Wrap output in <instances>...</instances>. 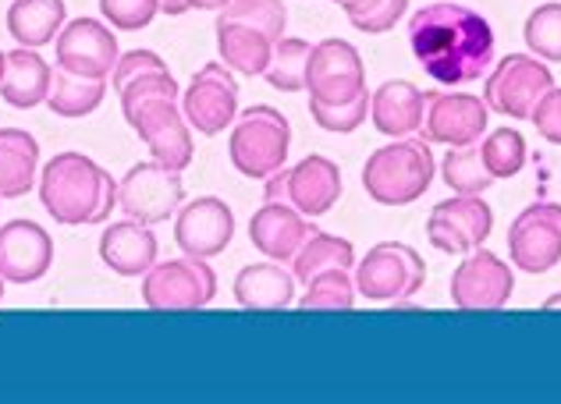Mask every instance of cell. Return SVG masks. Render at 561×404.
<instances>
[{
  "label": "cell",
  "instance_id": "17",
  "mask_svg": "<svg viewBox=\"0 0 561 404\" xmlns=\"http://www.w3.org/2000/svg\"><path fill=\"white\" fill-rule=\"evenodd\" d=\"M234 238V213L225 199L199 196L192 203H182L174 213V242H179L182 256L214 259L220 256Z\"/></svg>",
  "mask_w": 561,
  "mask_h": 404
},
{
  "label": "cell",
  "instance_id": "22",
  "mask_svg": "<svg viewBox=\"0 0 561 404\" xmlns=\"http://www.w3.org/2000/svg\"><path fill=\"white\" fill-rule=\"evenodd\" d=\"M423 107H426L423 89L405 79H391L370 93V122L380 135H388V139L420 135Z\"/></svg>",
  "mask_w": 561,
  "mask_h": 404
},
{
  "label": "cell",
  "instance_id": "10",
  "mask_svg": "<svg viewBox=\"0 0 561 404\" xmlns=\"http://www.w3.org/2000/svg\"><path fill=\"white\" fill-rule=\"evenodd\" d=\"M512 291H515V269L501 256H494V252H486L483 245L466 252L448 280L451 305L466 312L505 309Z\"/></svg>",
  "mask_w": 561,
  "mask_h": 404
},
{
  "label": "cell",
  "instance_id": "28",
  "mask_svg": "<svg viewBox=\"0 0 561 404\" xmlns=\"http://www.w3.org/2000/svg\"><path fill=\"white\" fill-rule=\"evenodd\" d=\"M356 245L348 242V238H337V234H328V231H313L302 242V249L295 252L291 259V274L299 284H309L313 277L328 274V269H356Z\"/></svg>",
  "mask_w": 561,
  "mask_h": 404
},
{
  "label": "cell",
  "instance_id": "35",
  "mask_svg": "<svg viewBox=\"0 0 561 404\" xmlns=\"http://www.w3.org/2000/svg\"><path fill=\"white\" fill-rule=\"evenodd\" d=\"M220 19L253 25L277 43L288 28V8H285V0H231V4L220 11Z\"/></svg>",
  "mask_w": 561,
  "mask_h": 404
},
{
  "label": "cell",
  "instance_id": "14",
  "mask_svg": "<svg viewBox=\"0 0 561 404\" xmlns=\"http://www.w3.org/2000/svg\"><path fill=\"white\" fill-rule=\"evenodd\" d=\"M54 54H57V61H54L57 68L107 82L114 74L117 57H122V47H117L114 25H107L103 19H85L82 14V19L65 22L61 36L54 39Z\"/></svg>",
  "mask_w": 561,
  "mask_h": 404
},
{
  "label": "cell",
  "instance_id": "41",
  "mask_svg": "<svg viewBox=\"0 0 561 404\" xmlns=\"http://www.w3.org/2000/svg\"><path fill=\"white\" fill-rule=\"evenodd\" d=\"M157 68H168V65H164V57H160L157 50H128V54L117 57L111 82H114V89H122L125 82L136 79V74H142V71H157Z\"/></svg>",
  "mask_w": 561,
  "mask_h": 404
},
{
  "label": "cell",
  "instance_id": "16",
  "mask_svg": "<svg viewBox=\"0 0 561 404\" xmlns=\"http://www.w3.org/2000/svg\"><path fill=\"white\" fill-rule=\"evenodd\" d=\"M494 231V209L483 196H451L437 203L426 220V238L437 252L466 256V252L486 245Z\"/></svg>",
  "mask_w": 561,
  "mask_h": 404
},
{
  "label": "cell",
  "instance_id": "5",
  "mask_svg": "<svg viewBox=\"0 0 561 404\" xmlns=\"http://www.w3.org/2000/svg\"><path fill=\"white\" fill-rule=\"evenodd\" d=\"M356 295L366 302H391L398 309H412L409 298H416L426 284V263L405 242H377L363 259H356Z\"/></svg>",
  "mask_w": 561,
  "mask_h": 404
},
{
  "label": "cell",
  "instance_id": "29",
  "mask_svg": "<svg viewBox=\"0 0 561 404\" xmlns=\"http://www.w3.org/2000/svg\"><path fill=\"white\" fill-rule=\"evenodd\" d=\"M103 96H107V82L103 79H85V74H71V71L54 65L47 107L57 117H68V122H76V117H90L93 111H100Z\"/></svg>",
  "mask_w": 561,
  "mask_h": 404
},
{
  "label": "cell",
  "instance_id": "34",
  "mask_svg": "<svg viewBox=\"0 0 561 404\" xmlns=\"http://www.w3.org/2000/svg\"><path fill=\"white\" fill-rule=\"evenodd\" d=\"M302 309H337L345 312L356 305V280L348 269H328L306 284V295L299 298Z\"/></svg>",
  "mask_w": 561,
  "mask_h": 404
},
{
  "label": "cell",
  "instance_id": "11",
  "mask_svg": "<svg viewBox=\"0 0 561 404\" xmlns=\"http://www.w3.org/2000/svg\"><path fill=\"white\" fill-rule=\"evenodd\" d=\"M508 259L523 274H548L561 263V203H529L512 220Z\"/></svg>",
  "mask_w": 561,
  "mask_h": 404
},
{
  "label": "cell",
  "instance_id": "23",
  "mask_svg": "<svg viewBox=\"0 0 561 404\" xmlns=\"http://www.w3.org/2000/svg\"><path fill=\"white\" fill-rule=\"evenodd\" d=\"M295 274L277 259L267 263H249L234 274V302L242 309H260V312H277L295 302Z\"/></svg>",
  "mask_w": 561,
  "mask_h": 404
},
{
  "label": "cell",
  "instance_id": "37",
  "mask_svg": "<svg viewBox=\"0 0 561 404\" xmlns=\"http://www.w3.org/2000/svg\"><path fill=\"white\" fill-rule=\"evenodd\" d=\"M117 96H122V111L128 117L146 100H182V89L174 82L171 68H157V71H142L131 82H125L117 89Z\"/></svg>",
  "mask_w": 561,
  "mask_h": 404
},
{
  "label": "cell",
  "instance_id": "32",
  "mask_svg": "<svg viewBox=\"0 0 561 404\" xmlns=\"http://www.w3.org/2000/svg\"><path fill=\"white\" fill-rule=\"evenodd\" d=\"M523 39L534 57L540 61L561 65V4L558 0H548L529 11V19L523 25Z\"/></svg>",
  "mask_w": 561,
  "mask_h": 404
},
{
  "label": "cell",
  "instance_id": "26",
  "mask_svg": "<svg viewBox=\"0 0 561 404\" xmlns=\"http://www.w3.org/2000/svg\"><path fill=\"white\" fill-rule=\"evenodd\" d=\"M4 22L14 47L39 50L61 36V28L68 22V8L65 0H14Z\"/></svg>",
  "mask_w": 561,
  "mask_h": 404
},
{
  "label": "cell",
  "instance_id": "38",
  "mask_svg": "<svg viewBox=\"0 0 561 404\" xmlns=\"http://www.w3.org/2000/svg\"><path fill=\"white\" fill-rule=\"evenodd\" d=\"M103 22L122 28V33H139L150 28L153 19L160 14V0H100Z\"/></svg>",
  "mask_w": 561,
  "mask_h": 404
},
{
  "label": "cell",
  "instance_id": "12",
  "mask_svg": "<svg viewBox=\"0 0 561 404\" xmlns=\"http://www.w3.org/2000/svg\"><path fill=\"white\" fill-rule=\"evenodd\" d=\"M182 114L199 135H220L239 117V82L225 61H210L192 74L188 89L182 93Z\"/></svg>",
  "mask_w": 561,
  "mask_h": 404
},
{
  "label": "cell",
  "instance_id": "3",
  "mask_svg": "<svg viewBox=\"0 0 561 404\" xmlns=\"http://www.w3.org/2000/svg\"><path fill=\"white\" fill-rule=\"evenodd\" d=\"M434 153L431 142L423 139H394L391 146H380L370 160L363 163V188L377 206H412L426 196L434 185Z\"/></svg>",
  "mask_w": 561,
  "mask_h": 404
},
{
  "label": "cell",
  "instance_id": "31",
  "mask_svg": "<svg viewBox=\"0 0 561 404\" xmlns=\"http://www.w3.org/2000/svg\"><path fill=\"white\" fill-rule=\"evenodd\" d=\"M309 54H313V43L295 39V36H280L274 43L271 65H267V71H263V79H267V85L277 89V93H302Z\"/></svg>",
  "mask_w": 561,
  "mask_h": 404
},
{
  "label": "cell",
  "instance_id": "30",
  "mask_svg": "<svg viewBox=\"0 0 561 404\" xmlns=\"http://www.w3.org/2000/svg\"><path fill=\"white\" fill-rule=\"evenodd\" d=\"M440 177L455 196H483L494 185V174L486 171L480 142L472 146H451V153L440 160Z\"/></svg>",
  "mask_w": 561,
  "mask_h": 404
},
{
  "label": "cell",
  "instance_id": "39",
  "mask_svg": "<svg viewBox=\"0 0 561 404\" xmlns=\"http://www.w3.org/2000/svg\"><path fill=\"white\" fill-rule=\"evenodd\" d=\"M405 11H409V0H374V4H366L363 11L348 14V22L366 36H380V33H391V28L405 19Z\"/></svg>",
  "mask_w": 561,
  "mask_h": 404
},
{
  "label": "cell",
  "instance_id": "48",
  "mask_svg": "<svg viewBox=\"0 0 561 404\" xmlns=\"http://www.w3.org/2000/svg\"><path fill=\"white\" fill-rule=\"evenodd\" d=\"M334 4H345V0H334Z\"/></svg>",
  "mask_w": 561,
  "mask_h": 404
},
{
  "label": "cell",
  "instance_id": "33",
  "mask_svg": "<svg viewBox=\"0 0 561 404\" xmlns=\"http://www.w3.org/2000/svg\"><path fill=\"white\" fill-rule=\"evenodd\" d=\"M480 153L486 171L494 174V182H505V177H515L526 168V139L515 128H494L486 139L480 142Z\"/></svg>",
  "mask_w": 561,
  "mask_h": 404
},
{
  "label": "cell",
  "instance_id": "20",
  "mask_svg": "<svg viewBox=\"0 0 561 404\" xmlns=\"http://www.w3.org/2000/svg\"><path fill=\"white\" fill-rule=\"evenodd\" d=\"M317 231V223H309L306 213H299L291 203H263L253 220H249V242L256 245L267 259L291 263L302 242Z\"/></svg>",
  "mask_w": 561,
  "mask_h": 404
},
{
  "label": "cell",
  "instance_id": "45",
  "mask_svg": "<svg viewBox=\"0 0 561 404\" xmlns=\"http://www.w3.org/2000/svg\"><path fill=\"white\" fill-rule=\"evenodd\" d=\"M543 309H561V291L551 295V298H543Z\"/></svg>",
  "mask_w": 561,
  "mask_h": 404
},
{
  "label": "cell",
  "instance_id": "19",
  "mask_svg": "<svg viewBox=\"0 0 561 404\" xmlns=\"http://www.w3.org/2000/svg\"><path fill=\"white\" fill-rule=\"evenodd\" d=\"M280 177H285V203H291L299 213H306L309 220L331 213L334 203L342 199V168L331 157L309 153L302 157L295 168H280Z\"/></svg>",
  "mask_w": 561,
  "mask_h": 404
},
{
  "label": "cell",
  "instance_id": "42",
  "mask_svg": "<svg viewBox=\"0 0 561 404\" xmlns=\"http://www.w3.org/2000/svg\"><path fill=\"white\" fill-rule=\"evenodd\" d=\"M188 11V0H160V14H168V19H182Z\"/></svg>",
  "mask_w": 561,
  "mask_h": 404
},
{
  "label": "cell",
  "instance_id": "2",
  "mask_svg": "<svg viewBox=\"0 0 561 404\" xmlns=\"http://www.w3.org/2000/svg\"><path fill=\"white\" fill-rule=\"evenodd\" d=\"M39 203L65 228L107 223L117 209V182L93 157L65 149L39 171Z\"/></svg>",
  "mask_w": 561,
  "mask_h": 404
},
{
  "label": "cell",
  "instance_id": "7",
  "mask_svg": "<svg viewBox=\"0 0 561 404\" xmlns=\"http://www.w3.org/2000/svg\"><path fill=\"white\" fill-rule=\"evenodd\" d=\"M217 298V274L210 259L179 256L168 263H153L150 274H142V302L157 312H185L203 309Z\"/></svg>",
  "mask_w": 561,
  "mask_h": 404
},
{
  "label": "cell",
  "instance_id": "25",
  "mask_svg": "<svg viewBox=\"0 0 561 404\" xmlns=\"http://www.w3.org/2000/svg\"><path fill=\"white\" fill-rule=\"evenodd\" d=\"M39 142L25 128H0V199H22L36 188Z\"/></svg>",
  "mask_w": 561,
  "mask_h": 404
},
{
  "label": "cell",
  "instance_id": "4",
  "mask_svg": "<svg viewBox=\"0 0 561 404\" xmlns=\"http://www.w3.org/2000/svg\"><path fill=\"white\" fill-rule=\"evenodd\" d=\"M288 149H291V125L277 107L256 103V107L239 111L231 125L228 157L231 168L242 177H256V182L271 177L288 163Z\"/></svg>",
  "mask_w": 561,
  "mask_h": 404
},
{
  "label": "cell",
  "instance_id": "15",
  "mask_svg": "<svg viewBox=\"0 0 561 404\" xmlns=\"http://www.w3.org/2000/svg\"><path fill=\"white\" fill-rule=\"evenodd\" d=\"M423 107V128L420 135L426 142L440 146H472L486 135V117L491 107L486 100L472 93H451V89H431Z\"/></svg>",
  "mask_w": 561,
  "mask_h": 404
},
{
  "label": "cell",
  "instance_id": "27",
  "mask_svg": "<svg viewBox=\"0 0 561 404\" xmlns=\"http://www.w3.org/2000/svg\"><path fill=\"white\" fill-rule=\"evenodd\" d=\"M217 54L234 74H263L271 65L274 39L253 25L217 19Z\"/></svg>",
  "mask_w": 561,
  "mask_h": 404
},
{
  "label": "cell",
  "instance_id": "40",
  "mask_svg": "<svg viewBox=\"0 0 561 404\" xmlns=\"http://www.w3.org/2000/svg\"><path fill=\"white\" fill-rule=\"evenodd\" d=\"M529 122L537 125V131L548 139L551 146H561V85H551L548 93L540 96Z\"/></svg>",
  "mask_w": 561,
  "mask_h": 404
},
{
  "label": "cell",
  "instance_id": "36",
  "mask_svg": "<svg viewBox=\"0 0 561 404\" xmlns=\"http://www.w3.org/2000/svg\"><path fill=\"white\" fill-rule=\"evenodd\" d=\"M309 117L317 122V128L323 131H331V135H348V131H356L366 117H370V93H363L356 100H348V103H317V100H309Z\"/></svg>",
  "mask_w": 561,
  "mask_h": 404
},
{
  "label": "cell",
  "instance_id": "46",
  "mask_svg": "<svg viewBox=\"0 0 561 404\" xmlns=\"http://www.w3.org/2000/svg\"><path fill=\"white\" fill-rule=\"evenodd\" d=\"M4 61H8V50H0V79H4Z\"/></svg>",
  "mask_w": 561,
  "mask_h": 404
},
{
  "label": "cell",
  "instance_id": "8",
  "mask_svg": "<svg viewBox=\"0 0 561 404\" xmlns=\"http://www.w3.org/2000/svg\"><path fill=\"white\" fill-rule=\"evenodd\" d=\"M185 182L182 171H171L157 160H142L117 182V209L139 223H164L182 209Z\"/></svg>",
  "mask_w": 561,
  "mask_h": 404
},
{
  "label": "cell",
  "instance_id": "1",
  "mask_svg": "<svg viewBox=\"0 0 561 404\" xmlns=\"http://www.w3.org/2000/svg\"><path fill=\"white\" fill-rule=\"evenodd\" d=\"M409 47L434 82L455 89L477 82L494 65V28L480 11L437 0L409 19Z\"/></svg>",
  "mask_w": 561,
  "mask_h": 404
},
{
  "label": "cell",
  "instance_id": "47",
  "mask_svg": "<svg viewBox=\"0 0 561 404\" xmlns=\"http://www.w3.org/2000/svg\"><path fill=\"white\" fill-rule=\"evenodd\" d=\"M4 284H8V280H4V277H0V302H4Z\"/></svg>",
  "mask_w": 561,
  "mask_h": 404
},
{
  "label": "cell",
  "instance_id": "18",
  "mask_svg": "<svg viewBox=\"0 0 561 404\" xmlns=\"http://www.w3.org/2000/svg\"><path fill=\"white\" fill-rule=\"evenodd\" d=\"M54 266V238L36 220L0 223V277L8 284H36Z\"/></svg>",
  "mask_w": 561,
  "mask_h": 404
},
{
  "label": "cell",
  "instance_id": "6",
  "mask_svg": "<svg viewBox=\"0 0 561 404\" xmlns=\"http://www.w3.org/2000/svg\"><path fill=\"white\" fill-rule=\"evenodd\" d=\"M554 85L551 68L534 54H505L486 74L483 100L491 114H505L512 122H529L540 96Z\"/></svg>",
  "mask_w": 561,
  "mask_h": 404
},
{
  "label": "cell",
  "instance_id": "21",
  "mask_svg": "<svg viewBox=\"0 0 561 404\" xmlns=\"http://www.w3.org/2000/svg\"><path fill=\"white\" fill-rule=\"evenodd\" d=\"M157 234L150 223H139V220H117L107 223L100 234V263L111 269L117 277H142L150 274L153 263H157Z\"/></svg>",
  "mask_w": 561,
  "mask_h": 404
},
{
  "label": "cell",
  "instance_id": "24",
  "mask_svg": "<svg viewBox=\"0 0 561 404\" xmlns=\"http://www.w3.org/2000/svg\"><path fill=\"white\" fill-rule=\"evenodd\" d=\"M54 82V68L43 61L36 50L14 47L8 50L4 79H0V100L14 111H33L39 103H47Z\"/></svg>",
  "mask_w": 561,
  "mask_h": 404
},
{
  "label": "cell",
  "instance_id": "13",
  "mask_svg": "<svg viewBox=\"0 0 561 404\" xmlns=\"http://www.w3.org/2000/svg\"><path fill=\"white\" fill-rule=\"evenodd\" d=\"M366 89V65L348 39H320L313 43L306 68V93L317 103H348Z\"/></svg>",
  "mask_w": 561,
  "mask_h": 404
},
{
  "label": "cell",
  "instance_id": "44",
  "mask_svg": "<svg viewBox=\"0 0 561 404\" xmlns=\"http://www.w3.org/2000/svg\"><path fill=\"white\" fill-rule=\"evenodd\" d=\"M366 4H374V0H345L342 11H345V14H356V11H363Z\"/></svg>",
  "mask_w": 561,
  "mask_h": 404
},
{
  "label": "cell",
  "instance_id": "9",
  "mask_svg": "<svg viewBox=\"0 0 561 404\" xmlns=\"http://www.w3.org/2000/svg\"><path fill=\"white\" fill-rule=\"evenodd\" d=\"M125 122L142 139V146L150 149V160L164 163L171 171H185L192 157H196L192 125L185 122L179 100H146Z\"/></svg>",
  "mask_w": 561,
  "mask_h": 404
},
{
  "label": "cell",
  "instance_id": "43",
  "mask_svg": "<svg viewBox=\"0 0 561 404\" xmlns=\"http://www.w3.org/2000/svg\"><path fill=\"white\" fill-rule=\"evenodd\" d=\"M231 0H188V11H225Z\"/></svg>",
  "mask_w": 561,
  "mask_h": 404
}]
</instances>
